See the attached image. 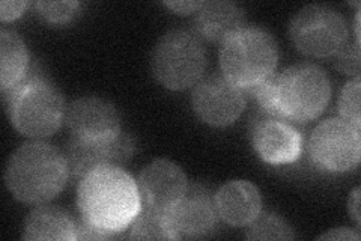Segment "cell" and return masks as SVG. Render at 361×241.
<instances>
[{
    "label": "cell",
    "mask_w": 361,
    "mask_h": 241,
    "mask_svg": "<svg viewBox=\"0 0 361 241\" xmlns=\"http://www.w3.org/2000/svg\"><path fill=\"white\" fill-rule=\"evenodd\" d=\"M143 208L169 213L188 189L185 172L171 160L160 158L146 166L137 178Z\"/></svg>",
    "instance_id": "10"
},
{
    "label": "cell",
    "mask_w": 361,
    "mask_h": 241,
    "mask_svg": "<svg viewBox=\"0 0 361 241\" xmlns=\"http://www.w3.org/2000/svg\"><path fill=\"white\" fill-rule=\"evenodd\" d=\"M360 90L361 82L360 77H355L348 82L338 98V113L343 121L354 125L355 129L361 127V114H360Z\"/></svg>",
    "instance_id": "21"
},
{
    "label": "cell",
    "mask_w": 361,
    "mask_h": 241,
    "mask_svg": "<svg viewBox=\"0 0 361 241\" xmlns=\"http://www.w3.org/2000/svg\"><path fill=\"white\" fill-rule=\"evenodd\" d=\"M309 151L313 163L322 170L334 174L351 170L361 157L360 129L342 118L325 119L313 130Z\"/></svg>",
    "instance_id": "8"
},
{
    "label": "cell",
    "mask_w": 361,
    "mask_h": 241,
    "mask_svg": "<svg viewBox=\"0 0 361 241\" xmlns=\"http://www.w3.org/2000/svg\"><path fill=\"white\" fill-rule=\"evenodd\" d=\"M336 66L345 74H360V50L358 42L355 45L346 44L345 47L336 54Z\"/></svg>",
    "instance_id": "23"
},
{
    "label": "cell",
    "mask_w": 361,
    "mask_h": 241,
    "mask_svg": "<svg viewBox=\"0 0 361 241\" xmlns=\"http://www.w3.org/2000/svg\"><path fill=\"white\" fill-rule=\"evenodd\" d=\"M5 94L9 119L21 134L42 139L61 129L66 114L61 90L42 76H29Z\"/></svg>",
    "instance_id": "3"
},
{
    "label": "cell",
    "mask_w": 361,
    "mask_h": 241,
    "mask_svg": "<svg viewBox=\"0 0 361 241\" xmlns=\"http://www.w3.org/2000/svg\"><path fill=\"white\" fill-rule=\"evenodd\" d=\"M203 2H196V0H193V2H184V0H178V2H164V5L172 9L173 13L176 14H183V16H187V14H191V13H197L199 8L202 6Z\"/></svg>",
    "instance_id": "26"
},
{
    "label": "cell",
    "mask_w": 361,
    "mask_h": 241,
    "mask_svg": "<svg viewBox=\"0 0 361 241\" xmlns=\"http://www.w3.org/2000/svg\"><path fill=\"white\" fill-rule=\"evenodd\" d=\"M252 142L264 162L269 165L293 163L302 153V136L285 119L257 117L252 122Z\"/></svg>",
    "instance_id": "12"
},
{
    "label": "cell",
    "mask_w": 361,
    "mask_h": 241,
    "mask_svg": "<svg viewBox=\"0 0 361 241\" xmlns=\"http://www.w3.org/2000/svg\"><path fill=\"white\" fill-rule=\"evenodd\" d=\"M77 205L83 222L122 235L142 210L137 181L121 166H99L80 180Z\"/></svg>",
    "instance_id": "1"
},
{
    "label": "cell",
    "mask_w": 361,
    "mask_h": 241,
    "mask_svg": "<svg viewBox=\"0 0 361 241\" xmlns=\"http://www.w3.org/2000/svg\"><path fill=\"white\" fill-rule=\"evenodd\" d=\"M191 105L197 117L212 127H226L241 117L245 97L223 74L200 78L193 89Z\"/></svg>",
    "instance_id": "9"
},
{
    "label": "cell",
    "mask_w": 361,
    "mask_h": 241,
    "mask_svg": "<svg viewBox=\"0 0 361 241\" xmlns=\"http://www.w3.org/2000/svg\"><path fill=\"white\" fill-rule=\"evenodd\" d=\"M277 62V42L261 28H244L221 44L223 76L241 90L252 89L273 76Z\"/></svg>",
    "instance_id": "4"
},
{
    "label": "cell",
    "mask_w": 361,
    "mask_h": 241,
    "mask_svg": "<svg viewBox=\"0 0 361 241\" xmlns=\"http://www.w3.org/2000/svg\"><path fill=\"white\" fill-rule=\"evenodd\" d=\"M29 53L18 33L4 29L0 32V85L4 93L17 86L26 77Z\"/></svg>",
    "instance_id": "18"
},
{
    "label": "cell",
    "mask_w": 361,
    "mask_h": 241,
    "mask_svg": "<svg viewBox=\"0 0 361 241\" xmlns=\"http://www.w3.org/2000/svg\"><path fill=\"white\" fill-rule=\"evenodd\" d=\"M331 97L330 78L322 68L300 64L274 74V118L309 122L319 117Z\"/></svg>",
    "instance_id": "5"
},
{
    "label": "cell",
    "mask_w": 361,
    "mask_h": 241,
    "mask_svg": "<svg viewBox=\"0 0 361 241\" xmlns=\"http://www.w3.org/2000/svg\"><path fill=\"white\" fill-rule=\"evenodd\" d=\"M318 240H345V241L355 240L357 241V240H360V235L357 233H354L353 229L336 228V229H331L330 233L321 235Z\"/></svg>",
    "instance_id": "27"
},
{
    "label": "cell",
    "mask_w": 361,
    "mask_h": 241,
    "mask_svg": "<svg viewBox=\"0 0 361 241\" xmlns=\"http://www.w3.org/2000/svg\"><path fill=\"white\" fill-rule=\"evenodd\" d=\"M70 165L58 148L45 142H27L11 155L5 170L8 190L20 202L42 205L63 190Z\"/></svg>",
    "instance_id": "2"
},
{
    "label": "cell",
    "mask_w": 361,
    "mask_h": 241,
    "mask_svg": "<svg viewBox=\"0 0 361 241\" xmlns=\"http://www.w3.org/2000/svg\"><path fill=\"white\" fill-rule=\"evenodd\" d=\"M25 240H77V225L70 214L53 205H41L25 222Z\"/></svg>",
    "instance_id": "17"
},
{
    "label": "cell",
    "mask_w": 361,
    "mask_h": 241,
    "mask_svg": "<svg viewBox=\"0 0 361 241\" xmlns=\"http://www.w3.org/2000/svg\"><path fill=\"white\" fill-rule=\"evenodd\" d=\"M133 240H178L169 213L143 208L131 223Z\"/></svg>",
    "instance_id": "19"
},
{
    "label": "cell",
    "mask_w": 361,
    "mask_h": 241,
    "mask_svg": "<svg viewBox=\"0 0 361 241\" xmlns=\"http://www.w3.org/2000/svg\"><path fill=\"white\" fill-rule=\"evenodd\" d=\"M65 119L71 134L78 139L111 141L122 133L116 107L99 97L75 100L68 106Z\"/></svg>",
    "instance_id": "11"
},
{
    "label": "cell",
    "mask_w": 361,
    "mask_h": 241,
    "mask_svg": "<svg viewBox=\"0 0 361 241\" xmlns=\"http://www.w3.org/2000/svg\"><path fill=\"white\" fill-rule=\"evenodd\" d=\"M26 8L27 2H16V0L9 2V0H4V2L0 4V18H2V21L16 20L25 13Z\"/></svg>",
    "instance_id": "25"
},
{
    "label": "cell",
    "mask_w": 361,
    "mask_h": 241,
    "mask_svg": "<svg viewBox=\"0 0 361 241\" xmlns=\"http://www.w3.org/2000/svg\"><path fill=\"white\" fill-rule=\"evenodd\" d=\"M290 38L307 56L329 57L348 44L346 20L336 9L324 5L302 8L290 23Z\"/></svg>",
    "instance_id": "7"
},
{
    "label": "cell",
    "mask_w": 361,
    "mask_h": 241,
    "mask_svg": "<svg viewBox=\"0 0 361 241\" xmlns=\"http://www.w3.org/2000/svg\"><path fill=\"white\" fill-rule=\"evenodd\" d=\"M178 240L197 238L211 233L217 223L216 201L207 187L188 186L185 194L169 211Z\"/></svg>",
    "instance_id": "14"
},
{
    "label": "cell",
    "mask_w": 361,
    "mask_h": 241,
    "mask_svg": "<svg viewBox=\"0 0 361 241\" xmlns=\"http://www.w3.org/2000/svg\"><path fill=\"white\" fill-rule=\"evenodd\" d=\"M78 2H38L37 9L39 16L53 25H63L77 14Z\"/></svg>",
    "instance_id": "22"
},
{
    "label": "cell",
    "mask_w": 361,
    "mask_h": 241,
    "mask_svg": "<svg viewBox=\"0 0 361 241\" xmlns=\"http://www.w3.org/2000/svg\"><path fill=\"white\" fill-rule=\"evenodd\" d=\"M217 214L232 226H248L262 210V198L250 181L232 180L223 184L214 196Z\"/></svg>",
    "instance_id": "15"
},
{
    "label": "cell",
    "mask_w": 361,
    "mask_h": 241,
    "mask_svg": "<svg viewBox=\"0 0 361 241\" xmlns=\"http://www.w3.org/2000/svg\"><path fill=\"white\" fill-rule=\"evenodd\" d=\"M245 17L243 9L232 2L212 0L203 2L195 17L199 35L211 42H224L233 33L244 29Z\"/></svg>",
    "instance_id": "16"
},
{
    "label": "cell",
    "mask_w": 361,
    "mask_h": 241,
    "mask_svg": "<svg viewBox=\"0 0 361 241\" xmlns=\"http://www.w3.org/2000/svg\"><path fill=\"white\" fill-rule=\"evenodd\" d=\"M349 214L353 216V219L357 222V225L360 223V189H355L349 198Z\"/></svg>",
    "instance_id": "28"
},
{
    "label": "cell",
    "mask_w": 361,
    "mask_h": 241,
    "mask_svg": "<svg viewBox=\"0 0 361 241\" xmlns=\"http://www.w3.org/2000/svg\"><path fill=\"white\" fill-rule=\"evenodd\" d=\"M122 235L119 234H111V233H106L101 231V229L90 226L86 222H80L77 225V240H115V238H121Z\"/></svg>",
    "instance_id": "24"
},
{
    "label": "cell",
    "mask_w": 361,
    "mask_h": 241,
    "mask_svg": "<svg viewBox=\"0 0 361 241\" xmlns=\"http://www.w3.org/2000/svg\"><path fill=\"white\" fill-rule=\"evenodd\" d=\"M245 238L248 240H293L292 228L273 213H259L256 219L248 225Z\"/></svg>",
    "instance_id": "20"
},
{
    "label": "cell",
    "mask_w": 361,
    "mask_h": 241,
    "mask_svg": "<svg viewBox=\"0 0 361 241\" xmlns=\"http://www.w3.org/2000/svg\"><path fill=\"white\" fill-rule=\"evenodd\" d=\"M155 78L172 90L197 85L207 68V53L193 32L175 29L157 42L151 57Z\"/></svg>",
    "instance_id": "6"
},
{
    "label": "cell",
    "mask_w": 361,
    "mask_h": 241,
    "mask_svg": "<svg viewBox=\"0 0 361 241\" xmlns=\"http://www.w3.org/2000/svg\"><path fill=\"white\" fill-rule=\"evenodd\" d=\"M133 153V141L123 133L111 141H85L73 136L66 148V160L70 170L82 180L99 166H122Z\"/></svg>",
    "instance_id": "13"
}]
</instances>
